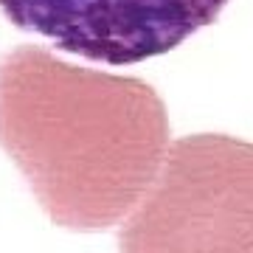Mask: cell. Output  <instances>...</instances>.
<instances>
[{
  "label": "cell",
  "mask_w": 253,
  "mask_h": 253,
  "mask_svg": "<svg viewBox=\"0 0 253 253\" xmlns=\"http://www.w3.org/2000/svg\"><path fill=\"white\" fill-rule=\"evenodd\" d=\"M169 144L163 99L144 79L79 68L40 45L0 59V146L54 225H118Z\"/></svg>",
  "instance_id": "obj_1"
},
{
  "label": "cell",
  "mask_w": 253,
  "mask_h": 253,
  "mask_svg": "<svg viewBox=\"0 0 253 253\" xmlns=\"http://www.w3.org/2000/svg\"><path fill=\"white\" fill-rule=\"evenodd\" d=\"M121 253H253V144L200 132L169 144L121 219Z\"/></svg>",
  "instance_id": "obj_2"
},
{
  "label": "cell",
  "mask_w": 253,
  "mask_h": 253,
  "mask_svg": "<svg viewBox=\"0 0 253 253\" xmlns=\"http://www.w3.org/2000/svg\"><path fill=\"white\" fill-rule=\"evenodd\" d=\"M228 0H0L14 28L87 62L135 65L211 26Z\"/></svg>",
  "instance_id": "obj_3"
}]
</instances>
